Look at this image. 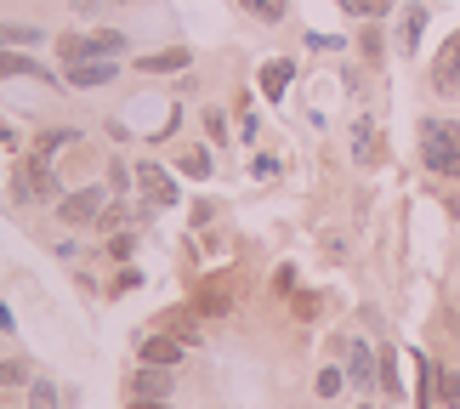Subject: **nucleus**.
<instances>
[{
  "mask_svg": "<svg viewBox=\"0 0 460 409\" xmlns=\"http://www.w3.org/2000/svg\"><path fill=\"white\" fill-rule=\"evenodd\" d=\"M29 46H46V29H34V23H0V51H29Z\"/></svg>",
  "mask_w": 460,
  "mask_h": 409,
  "instance_id": "nucleus-12",
  "label": "nucleus"
},
{
  "mask_svg": "<svg viewBox=\"0 0 460 409\" xmlns=\"http://www.w3.org/2000/svg\"><path fill=\"white\" fill-rule=\"evenodd\" d=\"M438 409H460V369L438 364Z\"/></svg>",
  "mask_w": 460,
  "mask_h": 409,
  "instance_id": "nucleus-17",
  "label": "nucleus"
},
{
  "mask_svg": "<svg viewBox=\"0 0 460 409\" xmlns=\"http://www.w3.org/2000/svg\"><path fill=\"white\" fill-rule=\"evenodd\" d=\"M137 182H143V193H148L154 205H176V200H182V193H176V182H171L159 165H143V171H137Z\"/></svg>",
  "mask_w": 460,
  "mask_h": 409,
  "instance_id": "nucleus-11",
  "label": "nucleus"
},
{
  "mask_svg": "<svg viewBox=\"0 0 460 409\" xmlns=\"http://www.w3.org/2000/svg\"><path fill=\"white\" fill-rule=\"evenodd\" d=\"M352 159H358V165H376V120H358V126H352Z\"/></svg>",
  "mask_w": 460,
  "mask_h": 409,
  "instance_id": "nucleus-15",
  "label": "nucleus"
},
{
  "mask_svg": "<svg viewBox=\"0 0 460 409\" xmlns=\"http://www.w3.org/2000/svg\"><path fill=\"white\" fill-rule=\"evenodd\" d=\"M381 387H386V398H398V393H403V376H398V352H393V347L381 352Z\"/></svg>",
  "mask_w": 460,
  "mask_h": 409,
  "instance_id": "nucleus-22",
  "label": "nucleus"
},
{
  "mask_svg": "<svg viewBox=\"0 0 460 409\" xmlns=\"http://www.w3.org/2000/svg\"><path fill=\"white\" fill-rule=\"evenodd\" d=\"M143 75H176V68H188V51L171 46V51H148V58H137Z\"/></svg>",
  "mask_w": 460,
  "mask_h": 409,
  "instance_id": "nucleus-13",
  "label": "nucleus"
},
{
  "mask_svg": "<svg viewBox=\"0 0 460 409\" xmlns=\"http://www.w3.org/2000/svg\"><path fill=\"white\" fill-rule=\"evenodd\" d=\"M341 381H347V369L341 364H324V369H318V398H335V393H341Z\"/></svg>",
  "mask_w": 460,
  "mask_h": 409,
  "instance_id": "nucleus-23",
  "label": "nucleus"
},
{
  "mask_svg": "<svg viewBox=\"0 0 460 409\" xmlns=\"http://www.w3.org/2000/svg\"><path fill=\"white\" fill-rule=\"evenodd\" d=\"M420 34H427V6H403V40H398V51H420Z\"/></svg>",
  "mask_w": 460,
  "mask_h": 409,
  "instance_id": "nucleus-14",
  "label": "nucleus"
},
{
  "mask_svg": "<svg viewBox=\"0 0 460 409\" xmlns=\"http://www.w3.org/2000/svg\"><path fill=\"white\" fill-rule=\"evenodd\" d=\"M347 381L352 387H381V352L364 342V335H352L347 342Z\"/></svg>",
  "mask_w": 460,
  "mask_h": 409,
  "instance_id": "nucleus-5",
  "label": "nucleus"
},
{
  "mask_svg": "<svg viewBox=\"0 0 460 409\" xmlns=\"http://www.w3.org/2000/svg\"><path fill=\"white\" fill-rule=\"evenodd\" d=\"M358 46H364V58H369V63H381V58H386V46H381V29H376V23L364 29V40H358Z\"/></svg>",
  "mask_w": 460,
  "mask_h": 409,
  "instance_id": "nucleus-26",
  "label": "nucleus"
},
{
  "mask_svg": "<svg viewBox=\"0 0 460 409\" xmlns=\"http://www.w3.org/2000/svg\"><path fill=\"white\" fill-rule=\"evenodd\" d=\"M119 75V58H92V63H63V80L75 92H92V85H109Z\"/></svg>",
  "mask_w": 460,
  "mask_h": 409,
  "instance_id": "nucleus-6",
  "label": "nucleus"
},
{
  "mask_svg": "<svg viewBox=\"0 0 460 409\" xmlns=\"http://www.w3.org/2000/svg\"><path fill=\"white\" fill-rule=\"evenodd\" d=\"M102 6H109V0H75V12H80V17H92V12H102Z\"/></svg>",
  "mask_w": 460,
  "mask_h": 409,
  "instance_id": "nucleus-32",
  "label": "nucleus"
},
{
  "mask_svg": "<svg viewBox=\"0 0 460 409\" xmlns=\"http://www.w3.org/2000/svg\"><path fill=\"white\" fill-rule=\"evenodd\" d=\"M307 46H313V51H341L347 40H335V34H307Z\"/></svg>",
  "mask_w": 460,
  "mask_h": 409,
  "instance_id": "nucleus-31",
  "label": "nucleus"
},
{
  "mask_svg": "<svg viewBox=\"0 0 460 409\" xmlns=\"http://www.w3.org/2000/svg\"><path fill=\"white\" fill-rule=\"evenodd\" d=\"M97 227H102V234H114V227H126V210H119V205H102Z\"/></svg>",
  "mask_w": 460,
  "mask_h": 409,
  "instance_id": "nucleus-27",
  "label": "nucleus"
},
{
  "mask_svg": "<svg viewBox=\"0 0 460 409\" xmlns=\"http://www.w3.org/2000/svg\"><path fill=\"white\" fill-rule=\"evenodd\" d=\"M420 165L460 182V120H420Z\"/></svg>",
  "mask_w": 460,
  "mask_h": 409,
  "instance_id": "nucleus-1",
  "label": "nucleus"
},
{
  "mask_svg": "<svg viewBox=\"0 0 460 409\" xmlns=\"http://www.w3.org/2000/svg\"><path fill=\"white\" fill-rule=\"evenodd\" d=\"M29 409H63V393L51 381H29Z\"/></svg>",
  "mask_w": 460,
  "mask_h": 409,
  "instance_id": "nucleus-21",
  "label": "nucleus"
},
{
  "mask_svg": "<svg viewBox=\"0 0 460 409\" xmlns=\"http://www.w3.org/2000/svg\"><path fill=\"white\" fill-rule=\"evenodd\" d=\"M109 188L126 193V188H131V165H119V159H114V165H109Z\"/></svg>",
  "mask_w": 460,
  "mask_h": 409,
  "instance_id": "nucleus-28",
  "label": "nucleus"
},
{
  "mask_svg": "<svg viewBox=\"0 0 460 409\" xmlns=\"http://www.w3.org/2000/svg\"><path fill=\"white\" fill-rule=\"evenodd\" d=\"M75 137H80L75 126H46L40 137H34V154H40V159H51L58 148H68V142H75Z\"/></svg>",
  "mask_w": 460,
  "mask_h": 409,
  "instance_id": "nucleus-16",
  "label": "nucleus"
},
{
  "mask_svg": "<svg viewBox=\"0 0 460 409\" xmlns=\"http://www.w3.org/2000/svg\"><path fill=\"white\" fill-rule=\"evenodd\" d=\"M364 409H369V404H364Z\"/></svg>",
  "mask_w": 460,
  "mask_h": 409,
  "instance_id": "nucleus-37",
  "label": "nucleus"
},
{
  "mask_svg": "<svg viewBox=\"0 0 460 409\" xmlns=\"http://www.w3.org/2000/svg\"><path fill=\"white\" fill-rule=\"evenodd\" d=\"M256 137H261V120L244 109V120H239V142H256Z\"/></svg>",
  "mask_w": 460,
  "mask_h": 409,
  "instance_id": "nucleus-29",
  "label": "nucleus"
},
{
  "mask_svg": "<svg viewBox=\"0 0 460 409\" xmlns=\"http://www.w3.org/2000/svg\"><path fill=\"white\" fill-rule=\"evenodd\" d=\"M432 92L438 97H460V29L438 46V58H432Z\"/></svg>",
  "mask_w": 460,
  "mask_h": 409,
  "instance_id": "nucleus-4",
  "label": "nucleus"
},
{
  "mask_svg": "<svg viewBox=\"0 0 460 409\" xmlns=\"http://www.w3.org/2000/svg\"><path fill=\"white\" fill-rule=\"evenodd\" d=\"M0 80H51L46 63H34L29 51H0Z\"/></svg>",
  "mask_w": 460,
  "mask_h": 409,
  "instance_id": "nucleus-10",
  "label": "nucleus"
},
{
  "mask_svg": "<svg viewBox=\"0 0 460 409\" xmlns=\"http://www.w3.org/2000/svg\"><path fill=\"white\" fill-rule=\"evenodd\" d=\"M290 80H296V58H273V63H261V97H285L290 92Z\"/></svg>",
  "mask_w": 460,
  "mask_h": 409,
  "instance_id": "nucleus-7",
  "label": "nucleus"
},
{
  "mask_svg": "<svg viewBox=\"0 0 460 409\" xmlns=\"http://www.w3.org/2000/svg\"><path fill=\"white\" fill-rule=\"evenodd\" d=\"M210 222H217V205L199 200V205H193V227H210Z\"/></svg>",
  "mask_w": 460,
  "mask_h": 409,
  "instance_id": "nucleus-30",
  "label": "nucleus"
},
{
  "mask_svg": "<svg viewBox=\"0 0 460 409\" xmlns=\"http://www.w3.org/2000/svg\"><path fill=\"white\" fill-rule=\"evenodd\" d=\"M126 6H137V0H126Z\"/></svg>",
  "mask_w": 460,
  "mask_h": 409,
  "instance_id": "nucleus-36",
  "label": "nucleus"
},
{
  "mask_svg": "<svg viewBox=\"0 0 460 409\" xmlns=\"http://www.w3.org/2000/svg\"><path fill=\"white\" fill-rule=\"evenodd\" d=\"M34 376H29V364L23 359H6V364H0V387H29Z\"/></svg>",
  "mask_w": 460,
  "mask_h": 409,
  "instance_id": "nucleus-24",
  "label": "nucleus"
},
{
  "mask_svg": "<svg viewBox=\"0 0 460 409\" xmlns=\"http://www.w3.org/2000/svg\"><path fill=\"white\" fill-rule=\"evenodd\" d=\"M102 205H109V182H92V188H80V193H63V200H58V217L68 227H97Z\"/></svg>",
  "mask_w": 460,
  "mask_h": 409,
  "instance_id": "nucleus-3",
  "label": "nucleus"
},
{
  "mask_svg": "<svg viewBox=\"0 0 460 409\" xmlns=\"http://www.w3.org/2000/svg\"><path fill=\"white\" fill-rule=\"evenodd\" d=\"M182 342H176V335H165V330H159V335H148V342H143V364H165V369H176V364H182Z\"/></svg>",
  "mask_w": 460,
  "mask_h": 409,
  "instance_id": "nucleus-9",
  "label": "nucleus"
},
{
  "mask_svg": "<svg viewBox=\"0 0 460 409\" xmlns=\"http://www.w3.org/2000/svg\"><path fill=\"white\" fill-rule=\"evenodd\" d=\"M131 393H137V398H171V369H165V364H143V369L131 376Z\"/></svg>",
  "mask_w": 460,
  "mask_h": 409,
  "instance_id": "nucleus-8",
  "label": "nucleus"
},
{
  "mask_svg": "<svg viewBox=\"0 0 460 409\" xmlns=\"http://www.w3.org/2000/svg\"><path fill=\"white\" fill-rule=\"evenodd\" d=\"M12 200H23V205H34V200H63L51 159H40V154L17 159V165H12Z\"/></svg>",
  "mask_w": 460,
  "mask_h": 409,
  "instance_id": "nucleus-2",
  "label": "nucleus"
},
{
  "mask_svg": "<svg viewBox=\"0 0 460 409\" xmlns=\"http://www.w3.org/2000/svg\"><path fill=\"white\" fill-rule=\"evenodd\" d=\"M341 12H352V17H364V23H381L386 12H393V0H335Z\"/></svg>",
  "mask_w": 460,
  "mask_h": 409,
  "instance_id": "nucleus-19",
  "label": "nucleus"
},
{
  "mask_svg": "<svg viewBox=\"0 0 460 409\" xmlns=\"http://www.w3.org/2000/svg\"><path fill=\"white\" fill-rule=\"evenodd\" d=\"M244 12L256 17V23H285V12H290V0H239Z\"/></svg>",
  "mask_w": 460,
  "mask_h": 409,
  "instance_id": "nucleus-18",
  "label": "nucleus"
},
{
  "mask_svg": "<svg viewBox=\"0 0 460 409\" xmlns=\"http://www.w3.org/2000/svg\"><path fill=\"white\" fill-rule=\"evenodd\" d=\"M131 409H165V398H131Z\"/></svg>",
  "mask_w": 460,
  "mask_h": 409,
  "instance_id": "nucleus-33",
  "label": "nucleus"
},
{
  "mask_svg": "<svg viewBox=\"0 0 460 409\" xmlns=\"http://www.w3.org/2000/svg\"><path fill=\"white\" fill-rule=\"evenodd\" d=\"M0 330H17V318H12V307L0 301Z\"/></svg>",
  "mask_w": 460,
  "mask_h": 409,
  "instance_id": "nucleus-34",
  "label": "nucleus"
},
{
  "mask_svg": "<svg viewBox=\"0 0 460 409\" xmlns=\"http://www.w3.org/2000/svg\"><path fill=\"white\" fill-rule=\"evenodd\" d=\"M0 142H12V126H6V120H0Z\"/></svg>",
  "mask_w": 460,
  "mask_h": 409,
  "instance_id": "nucleus-35",
  "label": "nucleus"
},
{
  "mask_svg": "<svg viewBox=\"0 0 460 409\" xmlns=\"http://www.w3.org/2000/svg\"><path fill=\"white\" fill-rule=\"evenodd\" d=\"M159 325H165V335H176L182 347H199V325H188V313H165Z\"/></svg>",
  "mask_w": 460,
  "mask_h": 409,
  "instance_id": "nucleus-20",
  "label": "nucleus"
},
{
  "mask_svg": "<svg viewBox=\"0 0 460 409\" xmlns=\"http://www.w3.org/2000/svg\"><path fill=\"white\" fill-rule=\"evenodd\" d=\"M210 165H217V159H210V148H193V154H182V171H188V176H210Z\"/></svg>",
  "mask_w": 460,
  "mask_h": 409,
  "instance_id": "nucleus-25",
  "label": "nucleus"
}]
</instances>
